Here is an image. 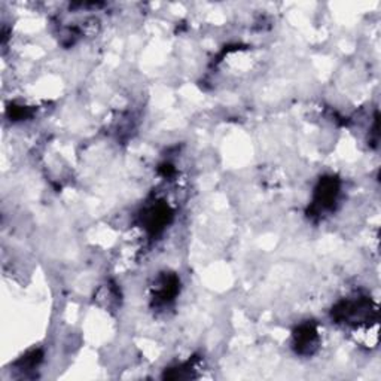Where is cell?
<instances>
[{
	"instance_id": "cell-1",
	"label": "cell",
	"mask_w": 381,
	"mask_h": 381,
	"mask_svg": "<svg viewBox=\"0 0 381 381\" xmlns=\"http://www.w3.org/2000/svg\"><path fill=\"white\" fill-rule=\"evenodd\" d=\"M338 193H340V185H338L337 179L325 177L321 181L319 186L316 189L314 194V207L317 210H330L334 207Z\"/></svg>"
},
{
	"instance_id": "cell-2",
	"label": "cell",
	"mask_w": 381,
	"mask_h": 381,
	"mask_svg": "<svg viewBox=\"0 0 381 381\" xmlns=\"http://www.w3.org/2000/svg\"><path fill=\"white\" fill-rule=\"evenodd\" d=\"M319 344V332L313 323H304L293 335V346L301 355H313Z\"/></svg>"
},
{
	"instance_id": "cell-3",
	"label": "cell",
	"mask_w": 381,
	"mask_h": 381,
	"mask_svg": "<svg viewBox=\"0 0 381 381\" xmlns=\"http://www.w3.org/2000/svg\"><path fill=\"white\" fill-rule=\"evenodd\" d=\"M170 209L163 204L152 206L146 210L143 216L145 228L149 229L151 232L161 231L168 224V216H170Z\"/></svg>"
},
{
	"instance_id": "cell-4",
	"label": "cell",
	"mask_w": 381,
	"mask_h": 381,
	"mask_svg": "<svg viewBox=\"0 0 381 381\" xmlns=\"http://www.w3.org/2000/svg\"><path fill=\"white\" fill-rule=\"evenodd\" d=\"M155 288V300L158 304L170 302L177 293V279L175 276H164L156 283Z\"/></svg>"
}]
</instances>
